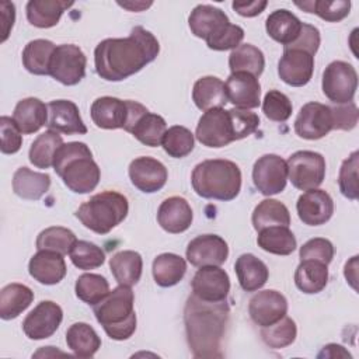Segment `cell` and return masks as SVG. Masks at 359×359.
I'll return each instance as SVG.
<instances>
[{"mask_svg":"<svg viewBox=\"0 0 359 359\" xmlns=\"http://www.w3.org/2000/svg\"><path fill=\"white\" fill-rule=\"evenodd\" d=\"M160 52L157 38L135 27L126 38H107L94 49L97 74L107 81H122L153 62Z\"/></svg>","mask_w":359,"mask_h":359,"instance_id":"obj_1","label":"cell"},{"mask_svg":"<svg viewBox=\"0 0 359 359\" xmlns=\"http://www.w3.org/2000/svg\"><path fill=\"white\" fill-rule=\"evenodd\" d=\"M227 302H203L191 294L184 310L188 345L195 358H222V339L229 321Z\"/></svg>","mask_w":359,"mask_h":359,"instance_id":"obj_2","label":"cell"},{"mask_svg":"<svg viewBox=\"0 0 359 359\" xmlns=\"http://www.w3.org/2000/svg\"><path fill=\"white\" fill-rule=\"evenodd\" d=\"M55 172L63 184L76 194H88L100 182L101 171L93 158L90 147L83 142L63 143L53 160Z\"/></svg>","mask_w":359,"mask_h":359,"instance_id":"obj_3","label":"cell"},{"mask_svg":"<svg viewBox=\"0 0 359 359\" xmlns=\"http://www.w3.org/2000/svg\"><path fill=\"white\" fill-rule=\"evenodd\" d=\"M191 184L199 196L227 202L240 194L241 171L240 167L230 160H205L195 165Z\"/></svg>","mask_w":359,"mask_h":359,"instance_id":"obj_4","label":"cell"},{"mask_svg":"<svg viewBox=\"0 0 359 359\" xmlns=\"http://www.w3.org/2000/svg\"><path fill=\"white\" fill-rule=\"evenodd\" d=\"M135 294L130 286L119 285L94 306V316L111 339L123 341L136 331Z\"/></svg>","mask_w":359,"mask_h":359,"instance_id":"obj_5","label":"cell"},{"mask_svg":"<svg viewBox=\"0 0 359 359\" xmlns=\"http://www.w3.org/2000/svg\"><path fill=\"white\" fill-rule=\"evenodd\" d=\"M128 212L126 196L116 191H104L81 203L76 210V217L91 231L107 234L125 220Z\"/></svg>","mask_w":359,"mask_h":359,"instance_id":"obj_6","label":"cell"},{"mask_svg":"<svg viewBox=\"0 0 359 359\" xmlns=\"http://www.w3.org/2000/svg\"><path fill=\"white\" fill-rule=\"evenodd\" d=\"M287 180L300 191L318 188L325 178V158L311 150H299L287 161Z\"/></svg>","mask_w":359,"mask_h":359,"instance_id":"obj_7","label":"cell"},{"mask_svg":"<svg viewBox=\"0 0 359 359\" xmlns=\"http://www.w3.org/2000/svg\"><path fill=\"white\" fill-rule=\"evenodd\" d=\"M321 87L330 101L335 104L351 102L358 88V73L348 62L334 60L323 72Z\"/></svg>","mask_w":359,"mask_h":359,"instance_id":"obj_8","label":"cell"},{"mask_svg":"<svg viewBox=\"0 0 359 359\" xmlns=\"http://www.w3.org/2000/svg\"><path fill=\"white\" fill-rule=\"evenodd\" d=\"M86 66L87 57L77 45L62 43L52 55L49 76L65 86H76L84 79Z\"/></svg>","mask_w":359,"mask_h":359,"instance_id":"obj_9","label":"cell"},{"mask_svg":"<svg viewBox=\"0 0 359 359\" xmlns=\"http://www.w3.org/2000/svg\"><path fill=\"white\" fill-rule=\"evenodd\" d=\"M195 136L203 146L212 149L224 147L234 142L236 136L229 109L213 108L205 111L196 125Z\"/></svg>","mask_w":359,"mask_h":359,"instance_id":"obj_10","label":"cell"},{"mask_svg":"<svg viewBox=\"0 0 359 359\" xmlns=\"http://www.w3.org/2000/svg\"><path fill=\"white\" fill-rule=\"evenodd\" d=\"M255 188L265 196L280 194L287 182V164L278 154L261 156L252 167Z\"/></svg>","mask_w":359,"mask_h":359,"instance_id":"obj_11","label":"cell"},{"mask_svg":"<svg viewBox=\"0 0 359 359\" xmlns=\"http://www.w3.org/2000/svg\"><path fill=\"white\" fill-rule=\"evenodd\" d=\"M332 129L331 107L316 101L304 104L294 119V132L302 139L317 140L328 135Z\"/></svg>","mask_w":359,"mask_h":359,"instance_id":"obj_12","label":"cell"},{"mask_svg":"<svg viewBox=\"0 0 359 359\" xmlns=\"http://www.w3.org/2000/svg\"><path fill=\"white\" fill-rule=\"evenodd\" d=\"M62 320V307L52 300H42L24 318L22 331L29 339H46L57 331Z\"/></svg>","mask_w":359,"mask_h":359,"instance_id":"obj_13","label":"cell"},{"mask_svg":"<svg viewBox=\"0 0 359 359\" xmlns=\"http://www.w3.org/2000/svg\"><path fill=\"white\" fill-rule=\"evenodd\" d=\"M192 294L203 302H224L230 292V278L220 266H201L191 282Z\"/></svg>","mask_w":359,"mask_h":359,"instance_id":"obj_14","label":"cell"},{"mask_svg":"<svg viewBox=\"0 0 359 359\" xmlns=\"http://www.w3.org/2000/svg\"><path fill=\"white\" fill-rule=\"evenodd\" d=\"M185 254L194 266H220L229 257V245L217 234H202L188 243Z\"/></svg>","mask_w":359,"mask_h":359,"instance_id":"obj_15","label":"cell"},{"mask_svg":"<svg viewBox=\"0 0 359 359\" xmlns=\"http://www.w3.org/2000/svg\"><path fill=\"white\" fill-rule=\"evenodd\" d=\"M287 313L286 297L273 289L255 293L248 303V314L259 327H268L278 323Z\"/></svg>","mask_w":359,"mask_h":359,"instance_id":"obj_16","label":"cell"},{"mask_svg":"<svg viewBox=\"0 0 359 359\" xmlns=\"http://www.w3.org/2000/svg\"><path fill=\"white\" fill-rule=\"evenodd\" d=\"M130 182L144 194H153L160 191L168 178L165 165L147 156L136 157L129 164Z\"/></svg>","mask_w":359,"mask_h":359,"instance_id":"obj_17","label":"cell"},{"mask_svg":"<svg viewBox=\"0 0 359 359\" xmlns=\"http://www.w3.org/2000/svg\"><path fill=\"white\" fill-rule=\"evenodd\" d=\"M314 72V56L300 49H283L278 63L280 80L292 87L306 86Z\"/></svg>","mask_w":359,"mask_h":359,"instance_id":"obj_18","label":"cell"},{"mask_svg":"<svg viewBox=\"0 0 359 359\" xmlns=\"http://www.w3.org/2000/svg\"><path fill=\"white\" fill-rule=\"evenodd\" d=\"M299 219L307 226H321L334 213V201L324 189H310L302 194L296 203Z\"/></svg>","mask_w":359,"mask_h":359,"instance_id":"obj_19","label":"cell"},{"mask_svg":"<svg viewBox=\"0 0 359 359\" xmlns=\"http://www.w3.org/2000/svg\"><path fill=\"white\" fill-rule=\"evenodd\" d=\"M224 86L227 100L236 108L252 109L259 105L261 86L258 77L245 72H234L227 77Z\"/></svg>","mask_w":359,"mask_h":359,"instance_id":"obj_20","label":"cell"},{"mask_svg":"<svg viewBox=\"0 0 359 359\" xmlns=\"http://www.w3.org/2000/svg\"><path fill=\"white\" fill-rule=\"evenodd\" d=\"M46 126L57 133L65 135H86L84 125L79 107L70 100H55L48 104Z\"/></svg>","mask_w":359,"mask_h":359,"instance_id":"obj_21","label":"cell"},{"mask_svg":"<svg viewBox=\"0 0 359 359\" xmlns=\"http://www.w3.org/2000/svg\"><path fill=\"white\" fill-rule=\"evenodd\" d=\"M90 115L101 129H125L129 119V100L100 97L91 104Z\"/></svg>","mask_w":359,"mask_h":359,"instance_id":"obj_22","label":"cell"},{"mask_svg":"<svg viewBox=\"0 0 359 359\" xmlns=\"http://www.w3.org/2000/svg\"><path fill=\"white\" fill-rule=\"evenodd\" d=\"M194 213L188 201L182 196H170L161 202L157 210V222L163 230L178 234L189 229Z\"/></svg>","mask_w":359,"mask_h":359,"instance_id":"obj_23","label":"cell"},{"mask_svg":"<svg viewBox=\"0 0 359 359\" xmlns=\"http://www.w3.org/2000/svg\"><path fill=\"white\" fill-rule=\"evenodd\" d=\"M29 275L42 285H56L66 276L63 254L49 250H38L28 264Z\"/></svg>","mask_w":359,"mask_h":359,"instance_id":"obj_24","label":"cell"},{"mask_svg":"<svg viewBox=\"0 0 359 359\" xmlns=\"http://www.w3.org/2000/svg\"><path fill=\"white\" fill-rule=\"evenodd\" d=\"M188 24L195 36L209 41L230 24V20L223 10L215 6L199 4L191 11Z\"/></svg>","mask_w":359,"mask_h":359,"instance_id":"obj_25","label":"cell"},{"mask_svg":"<svg viewBox=\"0 0 359 359\" xmlns=\"http://www.w3.org/2000/svg\"><path fill=\"white\" fill-rule=\"evenodd\" d=\"M13 119L21 133H35L48 123V105L35 97L24 98L17 102Z\"/></svg>","mask_w":359,"mask_h":359,"instance_id":"obj_26","label":"cell"},{"mask_svg":"<svg viewBox=\"0 0 359 359\" xmlns=\"http://www.w3.org/2000/svg\"><path fill=\"white\" fill-rule=\"evenodd\" d=\"M302 25L303 22L286 8L272 11L265 21L266 34L283 46L296 41L302 31Z\"/></svg>","mask_w":359,"mask_h":359,"instance_id":"obj_27","label":"cell"},{"mask_svg":"<svg viewBox=\"0 0 359 359\" xmlns=\"http://www.w3.org/2000/svg\"><path fill=\"white\" fill-rule=\"evenodd\" d=\"M234 271L240 286L245 292H255L261 289L269 278V271L265 262L257 258L254 254L248 252L241 254L237 258L234 264Z\"/></svg>","mask_w":359,"mask_h":359,"instance_id":"obj_28","label":"cell"},{"mask_svg":"<svg viewBox=\"0 0 359 359\" xmlns=\"http://www.w3.org/2000/svg\"><path fill=\"white\" fill-rule=\"evenodd\" d=\"M192 100L201 111L222 108L229 102L224 83L215 76H205L195 81Z\"/></svg>","mask_w":359,"mask_h":359,"instance_id":"obj_29","label":"cell"},{"mask_svg":"<svg viewBox=\"0 0 359 359\" xmlns=\"http://www.w3.org/2000/svg\"><path fill=\"white\" fill-rule=\"evenodd\" d=\"M49 174L36 172L28 167H20L13 175V191L22 199L38 201L49 191Z\"/></svg>","mask_w":359,"mask_h":359,"instance_id":"obj_30","label":"cell"},{"mask_svg":"<svg viewBox=\"0 0 359 359\" xmlns=\"http://www.w3.org/2000/svg\"><path fill=\"white\" fill-rule=\"evenodd\" d=\"M73 4V1L66 0H29L25 7L27 18L34 27L50 28L59 22L62 14Z\"/></svg>","mask_w":359,"mask_h":359,"instance_id":"obj_31","label":"cell"},{"mask_svg":"<svg viewBox=\"0 0 359 359\" xmlns=\"http://www.w3.org/2000/svg\"><path fill=\"white\" fill-rule=\"evenodd\" d=\"M67 348L77 358H93L101 348V338L87 323H74L66 331Z\"/></svg>","mask_w":359,"mask_h":359,"instance_id":"obj_32","label":"cell"},{"mask_svg":"<svg viewBox=\"0 0 359 359\" xmlns=\"http://www.w3.org/2000/svg\"><path fill=\"white\" fill-rule=\"evenodd\" d=\"M328 265L314 261H300L294 272V283L306 294L320 293L328 283Z\"/></svg>","mask_w":359,"mask_h":359,"instance_id":"obj_33","label":"cell"},{"mask_svg":"<svg viewBox=\"0 0 359 359\" xmlns=\"http://www.w3.org/2000/svg\"><path fill=\"white\" fill-rule=\"evenodd\" d=\"M109 269L119 285H136L143 271L142 255L132 250L119 251L109 259Z\"/></svg>","mask_w":359,"mask_h":359,"instance_id":"obj_34","label":"cell"},{"mask_svg":"<svg viewBox=\"0 0 359 359\" xmlns=\"http://www.w3.org/2000/svg\"><path fill=\"white\" fill-rule=\"evenodd\" d=\"M153 278L161 287H171L180 283L187 272V262L182 257L172 252H164L153 261Z\"/></svg>","mask_w":359,"mask_h":359,"instance_id":"obj_35","label":"cell"},{"mask_svg":"<svg viewBox=\"0 0 359 359\" xmlns=\"http://www.w3.org/2000/svg\"><path fill=\"white\" fill-rule=\"evenodd\" d=\"M34 292L22 283H8L0 292V317L13 320L29 307Z\"/></svg>","mask_w":359,"mask_h":359,"instance_id":"obj_36","label":"cell"},{"mask_svg":"<svg viewBox=\"0 0 359 359\" xmlns=\"http://www.w3.org/2000/svg\"><path fill=\"white\" fill-rule=\"evenodd\" d=\"M258 247L275 255H289L296 247V237L286 226H269L261 229L257 237Z\"/></svg>","mask_w":359,"mask_h":359,"instance_id":"obj_37","label":"cell"},{"mask_svg":"<svg viewBox=\"0 0 359 359\" xmlns=\"http://www.w3.org/2000/svg\"><path fill=\"white\" fill-rule=\"evenodd\" d=\"M56 45L48 39L29 41L22 50V65L31 74H49V63Z\"/></svg>","mask_w":359,"mask_h":359,"instance_id":"obj_38","label":"cell"},{"mask_svg":"<svg viewBox=\"0 0 359 359\" xmlns=\"http://www.w3.org/2000/svg\"><path fill=\"white\" fill-rule=\"evenodd\" d=\"M252 226L257 231L269 226H286L290 224V213L285 203L276 199L261 201L251 216Z\"/></svg>","mask_w":359,"mask_h":359,"instance_id":"obj_39","label":"cell"},{"mask_svg":"<svg viewBox=\"0 0 359 359\" xmlns=\"http://www.w3.org/2000/svg\"><path fill=\"white\" fill-rule=\"evenodd\" d=\"M229 67L231 73L245 72L255 77L261 76L265 67V57L261 49L251 43H241L231 50L229 56Z\"/></svg>","mask_w":359,"mask_h":359,"instance_id":"obj_40","label":"cell"},{"mask_svg":"<svg viewBox=\"0 0 359 359\" xmlns=\"http://www.w3.org/2000/svg\"><path fill=\"white\" fill-rule=\"evenodd\" d=\"M62 144L63 139L57 132L52 129L45 130L32 142L29 147L28 157L31 164L38 168H49L50 165H53L55 154Z\"/></svg>","mask_w":359,"mask_h":359,"instance_id":"obj_41","label":"cell"},{"mask_svg":"<svg viewBox=\"0 0 359 359\" xmlns=\"http://www.w3.org/2000/svg\"><path fill=\"white\" fill-rule=\"evenodd\" d=\"M167 130L165 119L157 114H144L135 125L132 135L143 144L157 147L161 144L164 133Z\"/></svg>","mask_w":359,"mask_h":359,"instance_id":"obj_42","label":"cell"},{"mask_svg":"<svg viewBox=\"0 0 359 359\" xmlns=\"http://www.w3.org/2000/svg\"><path fill=\"white\" fill-rule=\"evenodd\" d=\"M74 290L76 296L90 306H95L111 292L108 280L98 273L80 275L76 280Z\"/></svg>","mask_w":359,"mask_h":359,"instance_id":"obj_43","label":"cell"},{"mask_svg":"<svg viewBox=\"0 0 359 359\" xmlns=\"http://www.w3.org/2000/svg\"><path fill=\"white\" fill-rule=\"evenodd\" d=\"M297 335L296 323L290 317H283L278 323L261 327V338L266 346L272 349H280L294 342Z\"/></svg>","mask_w":359,"mask_h":359,"instance_id":"obj_44","label":"cell"},{"mask_svg":"<svg viewBox=\"0 0 359 359\" xmlns=\"http://www.w3.org/2000/svg\"><path fill=\"white\" fill-rule=\"evenodd\" d=\"M161 146L168 156L174 158H182L194 150V133L185 126L174 125L165 130Z\"/></svg>","mask_w":359,"mask_h":359,"instance_id":"obj_45","label":"cell"},{"mask_svg":"<svg viewBox=\"0 0 359 359\" xmlns=\"http://www.w3.org/2000/svg\"><path fill=\"white\" fill-rule=\"evenodd\" d=\"M77 241L74 233L66 227L52 226L42 230L36 237L38 250H49L60 254H69L74 243Z\"/></svg>","mask_w":359,"mask_h":359,"instance_id":"obj_46","label":"cell"},{"mask_svg":"<svg viewBox=\"0 0 359 359\" xmlns=\"http://www.w3.org/2000/svg\"><path fill=\"white\" fill-rule=\"evenodd\" d=\"M294 4L299 8L304 10L306 13H314L320 18H323L328 22L342 21L345 17H348L349 10H351V1L349 0H335V1L316 0V1L294 3Z\"/></svg>","mask_w":359,"mask_h":359,"instance_id":"obj_47","label":"cell"},{"mask_svg":"<svg viewBox=\"0 0 359 359\" xmlns=\"http://www.w3.org/2000/svg\"><path fill=\"white\" fill-rule=\"evenodd\" d=\"M69 255L73 265L83 271L95 269L105 261V252L101 250V247L86 240H77Z\"/></svg>","mask_w":359,"mask_h":359,"instance_id":"obj_48","label":"cell"},{"mask_svg":"<svg viewBox=\"0 0 359 359\" xmlns=\"http://www.w3.org/2000/svg\"><path fill=\"white\" fill-rule=\"evenodd\" d=\"M358 167H359V151L355 150L341 164L338 174V185L341 194L348 199H358Z\"/></svg>","mask_w":359,"mask_h":359,"instance_id":"obj_49","label":"cell"},{"mask_svg":"<svg viewBox=\"0 0 359 359\" xmlns=\"http://www.w3.org/2000/svg\"><path fill=\"white\" fill-rule=\"evenodd\" d=\"M292 102L289 97L278 90H269L262 101L264 115L273 122H285L292 115Z\"/></svg>","mask_w":359,"mask_h":359,"instance_id":"obj_50","label":"cell"},{"mask_svg":"<svg viewBox=\"0 0 359 359\" xmlns=\"http://www.w3.org/2000/svg\"><path fill=\"white\" fill-rule=\"evenodd\" d=\"M300 261L314 259L328 265L334 258V245L330 240L323 237H314L306 241L299 251Z\"/></svg>","mask_w":359,"mask_h":359,"instance_id":"obj_51","label":"cell"},{"mask_svg":"<svg viewBox=\"0 0 359 359\" xmlns=\"http://www.w3.org/2000/svg\"><path fill=\"white\" fill-rule=\"evenodd\" d=\"M229 114L231 116L236 140H240V139H244V137L252 135L259 126L258 115L251 112L250 109L231 108V109H229Z\"/></svg>","mask_w":359,"mask_h":359,"instance_id":"obj_52","label":"cell"},{"mask_svg":"<svg viewBox=\"0 0 359 359\" xmlns=\"http://www.w3.org/2000/svg\"><path fill=\"white\" fill-rule=\"evenodd\" d=\"M243 38H244V29L240 25L230 22L217 35L206 41V45L213 50H229L240 46Z\"/></svg>","mask_w":359,"mask_h":359,"instance_id":"obj_53","label":"cell"},{"mask_svg":"<svg viewBox=\"0 0 359 359\" xmlns=\"http://www.w3.org/2000/svg\"><path fill=\"white\" fill-rule=\"evenodd\" d=\"M0 136H1L0 150L3 154H14L21 149V144H22L21 130L18 129L13 118L10 116L0 118Z\"/></svg>","mask_w":359,"mask_h":359,"instance_id":"obj_54","label":"cell"},{"mask_svg":"<svg viewBox=\"0 0 359 359\" xmlns=\"http://www.w3.org/2000/svg\"><path fill=\"white\" fill-rule=\"evenodd\" d=\"M320 41H321V38H320L318 28L303 22L302 31H300L299 36L296 38V41L292 42L290 45L283 46V49H300V50H304L314 56L318 50Z\"/></svg>","mask_w":359,"mask_h":359,"instance_id":"obj_55","label":"cell"},{"mask_svg":"<svg viewBox=\"0 0 359 359\" xmlns=\"http://www.w3.org/2000/svg\"><path fill=\"white\" fill-rule=\"evenodd\" d=\"M334 129L338 130H352L358 123V107L353 101L346 104H337L331 108Z\"/></svg>","mask_w":359,"mask_h":359,"instance_id":"obj_56","label":"cell"},{"mask_svg":"<svg viewBox=\"0 0 359 359\" xmlns=\"http://www.w3.org/2000/svg\"><path fill=\"white\" fill-rule=\"evenodd\" d=\"M268 6L266 0H254V1H234L231 4L233 10L243 17H255L261 14Z\"/></svg>","mask_w":359,"mask_h":359,"instance_id":"obj_57","label":"cell"},{"mask_svg":"<svg viewBox=\"0 0 359 359\" xmlns=\"http://www.w3.org/2000/svg\"><path fill=\"white\" fill-rule=\"evenodd\" d=\"M0 14H1V42H4L8 38V34L14 25L15 20V7L10 1H1L0 3Z\"/></svg>","mask_w":359,"mask_h":359,"instance_id":"obj_58","label":"cell"},{"mask_svg":"<svg viewBox=\"0 0 359 359\" xmlns=\"http://www.w3.org/2000/svg\"><path fill=\"white\" fill-rule=\"evenodd\" d=\"M356 269H358V255H355V257H352L349 261H346V264H345V271H344L346 282H348L355 290L358 289V287H356V279H358V276H356Z\"/></svg>","mask_w":359,"mask_h":359,"instance_id":"obj_59","label":"cell"},{"mask_svg":"<svg viewBox=\"0 0 359 359\" xmlns=\"http://www.w3.org/2000/svg\"><path fill=\"white\" fill-rule=\"evenodd\" d=\"M351 358V355L344 349V346L337 345V344H328L323 348V351L318 353V358Z\"/></svg>","mask_w":359,"mask_h":359,"instance_id":"obj_60","label":"cell"},{"mask_svg":"<svg viewBox=\"0 0 359 359\" xmlns=\"http://www.w3.org/2000/svg\"><path fill=\"white\" fill-rule=\"evenodd\" d=\"M118 4L121 7H123V8L130 10V11H142V10L147 8V7H150L151 1H149V3H146V1H123V3L118 1Z\"/></svg>","mask_w":359,"mask_h":359,"instance_id":"obj_61","label":"cell"}]
</instances>
